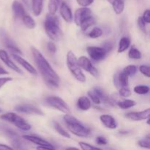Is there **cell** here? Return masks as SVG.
<instances>
[{
	"label": "cell",
	"mask_w": 150,
	"mask_h": 150,
	"mask_svg": "<svg viewBox=\"0 0 150 150\" xmlns=\"http://www.w3.org/2000/svg\"><path fill=\"white\" fill-rule=\"evenodd\" d=\"M34 61L39 70L41 76L47 86L50 88H57L59 86L60 78L51 67L42 54L34 47H32Z\"/></svg>",
	"instance_id": "obj_1"
},
{
	"label": "cell",
	"mask_w": 150,
	"mask_h": 150,
	"mask_svg": "<svg viewBox=\"0 0 150 150\" xmlns=\"http://www.w3.org/2000/svg\"><path fill=\"white\" fill-rule=\"evenodd\" d=\"M45 32L50 39L54 41H59L62 37V32L59 27V19L55 15L47 14L45 23Z\"/></svg>",
	"instance_id": "obj_2"
},
{
	"label": "cell",
	"mask_w": 150,
	"mask_h": 150,
	"mask_svg": "<svg viewBox=\"0 0 150 150\" xmlns=\"http://www.w3.org/2000/svg\"><path fill=\"white\" fill-rule=\"evenodd\" d=\"M64 120L69 130L76 136L79 137H87L90 134V129L83 125L76 117L70 115V114H66L64 117Z\"/></svg>",
	"instance_id": "obj_3"
},
{
	"label": "cell",
	"mask_w": 150,
	"mask_h": 150,
	"mask_svg": "<svg viewBox=\"0 0 150 150\" xmlns=\"http://www.w3.org/2000/svg\"><path fill=\"white\" fill-rule=\"evenodd\" d=\"M67 65L76 80L83 83L86 81V77L78 64L77 58L72 51H69L67 54Z\"/></svg>",
	"instance_id": "obj_4"
},
{
	"label": "cell",
	"mask_w": 150,
	"mask_h": 150,
	"mask_svg": "<svg viewBox=\"0 0 150 150\" xmlns=\"http://www.w3.org/2000/svg\"><path fill=\"white\" fill-rule=\"evenodd\" d=\"M48 105L65 114H70V108L64 100L58 96H50L45 100Z\"/></svg>",
	"instance_id": "obj_5"
},
{
	"label": "cell",
	"mask_w": 150,
	"mask_h": 150,
	"mask_svg": "<svg viewBox=\"0 0 150 150\" xmlns=\"http://www.w3.org/2000/svg\"><path fill=\"white\" fill-rule=\"evenodd\" d=\"M78 64L81 68L83 69L86 72L91 74L92 76L97 77L98 76V71L96 68L93 66L90 60L86 57H81L80 58L77 59Z\"/></svg>",
	"instance_id": "obj_6"
},
{
	"label": "cell",
	"mask_w": 150,
	"mask_h": 150,
	"mask_svg": "<svg viewBox=\"0 0 150 150\" xmlns=\"http://www.w3.org/2000/svg\"><path fill=\"white\" fill-rule=\"evenodd\" d=\"M86 50H87V53L89 57L97 62L103 59L108 53L103 47L89 46Z\"/></svg>",
	"instance_id": "obj_7"
},
{
	"label": "cell",
	"mask_w": 150,
	"mask_h": 150,
	"mask_svg": "<svg viewBox=\"0 0 150 150\" xmlns=\"http://www.w3.org/2000/svg\"><path fill=\"white\" fill-rule=\"evenodd\" d=\"M16 111L19 113H23V114H36V115L43 116L44 113L41 111L40 108L35 105H29V104H24V105H18L15 108Z\"/></svg>",
	"instance_id": "obj_8"
},
{
	"label": "cell",
	"mask_w": 150,
	"mask_h": 150,
	"mask_svg": "<svg viewBox=\"0 0 150 150\" xmlns=\"http://www.w3.org/2000/svg\"><path fill=\"white\" fill-rule=\"evenodd\" d=\"M0 38H1L3 43L4 44V45L7 47V49H9L12 52L16 53V54H21V51L16 46L14 42L9 38L8 35L2 29H0Z\"/></svg>",
	"instance_id": "obj_9"
},
{
	"label": "cell",
	"mask_w": 150,
	"mask_h": 150,
	"mask_svg": "<svg viewBox=\"0 0 150 150\" xmlns=\"http://www.w3.org/2000/svg\"><path fill=\"white\" fill-rule=\"evenodd\" d=\"M92 14V11L87 7H83L76 10L74 15V21L77 26H80L81 22Z\"/></svg>",
	"instance_id": "obj_10"
},
{
	"label": "cell",
	"mask_w": 150,
	"mask_h": 150,
	"mask_svg": "<svg viewBox=\"0 0 150 150\" xmlns=\"http://www.w3.org/2000/svg\"><path fill=\"white\" fill-rule=\"evenodd\" d=\"M126 118L133 121H142V120H147L150 117V109L146 108V110L139 112H130L125 115Z\"/></svg>",
	"instance_id": "obj_11"
},
{
	"label": "cell",
	"mask_w": 150,
	"mask_h": 150,
	"mask_svg": "<svg viewBox=\"0 0 150 150\" xmlns=\"http://www.w3.org/2000/svg\"><path fill=\"white\" fill-rule=\"evenodd\" d=\"M12 57H13V59H14L16 62L18 63L19 64H21L25 70H27V71L29 72V73H30L31 74L35 75V76H37V75H38V72H37V70L34 68L33 66L31 64H29L27 61H26V60L23 58H22L21 57H20V56L17 55V54H12Z\"/></svg>",
	"instance_id": "obj_12"
},
{
	"label": "cell",
	"mask_w": 150,
	"mask_h": 150,
	"mask_svg": "<svg viewBox=\"0 0 150 150\" xmlns=\"http://www.w3.org/2000/svg\"><path fill=\"white\" fill-rule=\"evenodd\" d=\"M23 139L25 140H27L29 142H32L34 144H36L38 146H45L49 147L51 149H55V147L52 146L51 144L48 142L45 141V139H42V138L38 137L36 136H29V135H26V136H23Z\"/></svg>",
	"instance_id": "obj_13"
},
{
	"label": "cell",
	"mask_w": 150,
	"mask_h": 150,
	"mask_svg": "<svg viewBox=\"0 0 150 150\" xmlns=\"http://www.w3.org/2000/svg\"><path fill=\"white\" fill-rule=\"evenodd\" d=\"M0 59L9 68L12 69V70L17 72V73H21V70H20V68H18V67H17L16 64L10 60L7 53L5 51H4V50H0Z\"/></svg>",
	"instance_id": "obj_14"
},
{
	"label": "cell",
	"mask_w": 150,
	"mask_h": 150,
	"mask_svg": "<svg viewBox=\"0 0 150 150\" xmlns=\"http://www.w3.org/2000/svg\"><path fill=\"white\" fill-rule=\"evenodd\" d=\"M59 7L60 14H61L62 18L66 22H68V23L71 22L73 20V14H72V11L70 7H68V5L65 2L62 1Z\"/></svg>",
	"instance_id": "obj_15"
},
{
	"label": "cell",
	"mask_w": 150,
	"mask_h": 150,
	"mask_svg": "<svg viewBox=\"0 0 150 150\" xmlns=\"http://www.w3.org/2000/svg\"><path fill=\"white\" fill-rule=\"evenodd\" d=\"M12 10H13V15L16 18H22L23 16L26 14V11L23 7V4L19 2L18 1H14L12 4Z\"/></svg>",
	"instance_id": "obj_16"
},
{
	"label": "cell",
	"mask_w": 150,
	"mask_h": 150,
	"mask_svg": "<svg viewBox=\"0 0 150 150\" xmlns=\"http://www.w3.org/2000/svg\"><path fill=\"white\" fill-rule=\"evenodd\" d=\"M100 120L103 125H105L107 128L116 129L117 127V123L115 119L111 115H108V114L102 115L100 117Z\"/></svg>",
	"instance_id": "obj_17"
},
{
	"label": "cell",
	"mask_w": 150,
	"mask_h": 150,
	"mask_svg": "<svg viewBox=\"0 0 150 150\" xmlns=\"http://www.w3.org/2000/svg\"><path fill=\"white\" fill-rule=\"evenodd\" d=\"M13 124H14L18 128L21 129V130H23V131H29V130H31V127H32L29 123L26 122L22 117H19V116H18V117H16V120L14 121Z\"/></svg>",
	"instance_id": "obj_18"
},
{
	"label": "cell",
	"mask_w": 150,
	"mask_h": 150,
	"mask_svg": "<svg viewBox=\"0 0 150 150\" xmlns=\"http://www.w3.org/2000/svg\"><path fill=\"white\" fill-rule=\"evenodd\" d=\"M77 105L82 111H87V110H89L91 108L92 104H91V102L89 98H86V96H82L80 97L79 100H78Z\"/></svg>",
	"instance_id": "obj_19"
},
{
	"label": "cell",
	"mask_w": 150,
	"mask_h": 150,
	"mask_svg": "<svg viewBox=\"0 0 150 150\" xmlns=\"http://www.w3.org/2000/svg\"><path fill=\"white\" fill-rule=\"evenodd\" d=\"M128 77L127 74L122 72V73H120L117 77L115 78L116 82L115 83L117 86H120L121 87H124V86H128Z\"/></svg>",
	"instance_id": "obj_20"
},
{
	"label": "cell",
	"mask_w": 150,
	"mask_h": 150,
	"mask_svg": "<svg viewBox=\"0 0 150 150\" xmlns=\"http://www.w3.org/2000/svg\"><path fill=\"white\" fill-rule=\"evenodd\" d=\"M43 0H32V7L34 14L36 16H40L42 13Z\"/></svg>",
	"instance_id": "obj_21"
},
{
	"label": "cell",
	"mask_w": 150,
	"mask_h": 150,
	"mask_svg": "<svg viewBox=\"0 0 150 150\" xmlns=\"http://www.w3.org/2000/svg\"><path fill=\"white\" fill-rule=\"evenodd\" d=\"M63 0H49L48 1V11L50 14L55 15Z\"/></svg>",
	"instance_id": "obj_22"
},
{
	"label": "cell",
	"mask_w": 150,
	"mask_h": 150,
	"mask_svg": "<svg viewBox=\"0 0 150 150\" xmlns=\"http://www.w3.org/2000/svg\"><path fill=\"white\" fill-rule=\"evenodd\" d=\"M130 45V40L127 37H123L121 38L119 42L118 53H122L129 48Z\"/></svg>",
	"instance_id": "obj_23"
},
{
	"label": "cell",
	"mask_w": 150,
	"mask_h": 150,
	"mask_svg": "<svg viewBox=\"0 0 150 150\" xmlns=\"http://www.w3.org/2000/svg\"><path fill=\"white\" fill-rule=\"evenodd\" d=\"M95 23V18L90 16L88 18H86V19H84V20L81 22V23L79 26H80L82 31L85 32V31L87 30L90 26H93Z\"/></svg>",
	"instance_id": "obj_24"
},
{
	"label": "cell",
	"mask_w": 150,
	"mask_h": 150,
	"mask_svg": "<svg viewBox=\"0 0 150 150\" xmlns=\"http://www.w3.org/2000/svg\"><path fill=\"white\" fill-rule=\"evenodd\" d=\"M113 9L117 15L121 14L125 9V3L123 0H114L112 4Z\"/></svg>",
	"instance_id": "obj_25"
},
{
	"label": "cell",
	"mask_w": 150,
	"mask_h": 150,
	"mask_svg": "<svg viewBox=\"0 0 150 150\" xmlns=\"http://www.w3.org/2000/svg\"><path fill=\"white\" fill-rule=\"evenodd\" d=\"M22 21H23V24L26 26V27H27L28 29H32L35 27L36 26V23H35V21H34V19L31 17L29 15L25 14L24 16L22 17Z\"/></svg>",
	"instance_id": "obj_26"
},
{
	"label": "cell",
	"mask_w": 150,
	"mask_h": 150,
	"mask_svg": "<svg viewBox=\"0 0 150 150\" xmlns=\"http://www.w3.org/2000/svg\"><path fill=\"white\" fill-rule=\"evenodd\" d=\"M117 105L122 109H127V108L135 106L136 105V101L132 100H124L119 101L117 103Z\"/></svg>",
	"instance_id": "obj_27"
},
{
	"label": "cell",
	"mask_w": 150,
	"mask_h": 150,
	"mask_svg": "<svg viewBox=\"0 0 150 150\" xmlns=\"http://www.w3.org/2000/svg\"><path fill=\"white\" fill-rule=\"evenodd\" d=\"M53 124H54V129L57 130V132L59 133V134H60L61 136H64V137H65V138H68V139H70V134H69V133H67V132L66 131V130H64V129L63 128V127H62V126L60 125L59 124L58 122H54V123H53Z\"/></svg>",
	"instance_id": "obj_28"
},
{
	"label": "cell",
	"mask_w": 150,
	"mask_h": 150,
	"mask_svg": "<svg viewBox=\"0 0 150 150\" xmlns=\"http://www.w3.org/2000/svg\"><path fill=\"white\" fill-rule=\"evenodd\" d=\"M134 92L139 95H146L149 92V88L148 86L145 85H139L134 87Z\"/></svg>",
	"instance_id": "obj_29"
},
{
	"label": "cell",
	"mask_w": 150,
	"mask_h": 150,
	"mask_svg": "<svg viewBox=\"0 0 150 150\" xmlns=\"http://www.w3.org/2000/svg\"><path fill=\"white\" fill-rule=\"evenodd\" d=\"M128 57L130 59H139L142 58V53L136 48H131L128 53Z\"/></svg>",
	"instance_id": "obj_30"
},
{
	"label": "cell",
	"mask_w": 150,
	"mask_h": 150,
	"mask_svg": "<svg viewBox=\"0 0 150 150\" xmlns=\"http://www.w3.org/2000/svg\"><path fill=\"white\" fill-rule=\"evenodd\" d=\"M102 35H103L102 29L99 27H95L90 32H89L88 35H89V38H92V39H95V38H100Z\"/></svg>",
	"instance_id": "obj_31"
},
{
	"label": "cell",
	"mask_w": 150,
	"mask_h": 150,
	"mask_svg": "<svg viewBox=\"0 0 150 150\" xmlns=\"http://www.w3.org/2000/svg\"><path fill=\"white\" fill-rule=\"evenodd\" d=\"M123 72L128 76H133L137 72V67L135 65H128L124 69Z\"/></svg>",
	"instance_id": "obj_32"
},
{
	"label": "cell",
	"mask_w": 150,
	"mask_h": 150,
	"mask_svg": "<svg viewBox=\"0 0 150 150\" xmlns=\"http://www.w3.org/2000/svg\"><path fill=\"white\" fill-rule=\"evenodd\" d=\"M139 145L142 148H146V149H149L150 148V139H149V135H147L146 139H142V140L139 141Z\"/></svg>",
	"instance_id": "obj_33"
},
{
	"label": "cell",
	"mask_w": 150,
	"mask_h": 150,
	"mask_svg": "<svg viewBox=\"0 0 150 150\" xmlns=\"http://www.w3.org/2000/svg\"><path fill=\"white\" fill-rule=\"evenodd\" d=\"M119 94L120 96L124 97V98H127L131 95V92L127 86H124V87H121L119 91Z\"/></svg>",
	"instance_id": "obj_34"
},
{
	"label": "cell",
	"mask_w": 150,
	"mask_h": 150,
	"mask_svg": "<svg viewBox=\"0 0 150 150\" xmlns=\"http://www.w3.org/2000/svg\"><path fill=\"white\" fill-rule=\"evenodd\" d=\"M79 145H80L81 148L83 150H90V149H95V150H99L100 149V148L95 147V146H92V145L89 144L87 143H85V142H79Z\"/></svg>",
	"instance_id": "obj_35"
},
{
	"label": "cell",
	"mask_w": 150,
	"mask_h": 150,
	"mask_svg": "<svg viewBox=\"0 0 150 150\" xmlns=\"http://www.w3.org/2000/svg\"><path fill=\"white\" fill-rule=\"evenodd\" d=\"M138 26H139V29L144 33H146V22L144 21L142 17H139L138 18Z\"/></svg>",
	"instance_id": "obj_36"
},
{
	"label": "cell",
	"mask_w": 150,
	"mask_h": 150,
	"mask_svg": "<svg viewBox=\"0 0 150 150\" xmlns=\"http://www.w3.org/2000/svg\"><path fill=\"white\" fill-rule=\"evenodd\" d=\"M139 70L143 75L146 76L147 78L150 77L149 74V67L146 65H141L139 67Z\"/></svg>",
	"instance_id": "obj_37"
},
{
	"label": "cell",
	"mask_w": 150,
	"mask_h": 150,
	"mask_svg": "<svg viewBox=\"0 0 150 150\" xmlns=\"http://www.w3.org/2000/svg\"><path fill=\"white\" fill-rule=\"evenodd\" d=\"M76 1L82 7H88L93 3L94 0H76Z\"/></svg>",
	"instance_id": "obj_38"
},
{
	"label": "cell",
	"mask_w": 150,
	"mask_h": 150,
	"mask_svg": "<svg viewBox=\"0 0 150 150\" xmlns=\"http://www.w3.org/2000/svg\"><path fill=\"white\" fill-rule=\"evenodd\" d=\"M95 142H96L97 144L98 145H106L108 144V141L106 140V139L103 137V136H98V137H97Z\"/></svg>",
	"instance_id": "obj_39"
},
{
	"label": "cell",
	"mask_w": 150,
	"mask_h": 150,
	"mask_svg": "<svg viewBox=\"0 0 150 150\" xmlns=\"http://www.w3.org/2000/svg\"><path fill=\"white\" fill-rule=\"evenodd\" d=\"M48 50L50 51V52L52 53V54H54V53H56V51H57V47H56L55 44H54L53 42H51V41L48 42Z\"/></svg>",
	"instance_id": "obj_40"
},
{
	"label": "cell",
	"mask_w": 150,
	"mask_h": 150,
	"mask_svg": "<svg viewBox=\"0 0 150 150\" xmlns=\"http://www.w3.org/2000/svg\"><path fill=\"white\" fill-rule=\"evenodd\" d=\"M142 18L144 19V21L146 23H150V10H145L144 13Z\"/></svg>",
	"instance_id": "obj_41"
},
{
	"label": "cell",
	"mask_w": 150,
	"mask_h": 150,
	"mask_svg": "<svg viewBox=\"0 0 150 150\" xmlns=\"http://www.w3.org/2000/svg\"><path fill=\"white\" fill-rule=\"evenodd\" d=\"M12 81V78L9 77H4V78H0V89L7 82Z\"/></svg>",
	"instance_id": "obj_42"
},
{
	"label": "cell",
	"mask_w": 150,
	"mask_h": 150,
	"mask_svg": "<svg viewBox=\"0 0 150 150\" xmlns=\"http://www.w3.org/2000/svg\"><path fill=\"white\" fill-rule=\"evenodd\" d=\"M112 47H113V45H111V42H105V43H104L103 48L106 50L107 52H108V51H111V50L112 49Z\"/></svg>",
	"instance_id": "obj_43"
},
{
	"label": "cell",
	"mask_w": 150,
	"mask_h": 150,
	"mask_svg": "<svg viewBox=\"0 0 150 150\" xmlns=\"http://www.w3.org/2000/svg\"><path fill=\"white\" fill-rule=\"evenodd\" d=\"M7 149H13V148L10 147V146H7L5 144H0V150H7Z\"/></svg>",
	"instance_id": "obj_44"
},
{
	"label": "cell",
	"mask_w": 150,
	"mask_h": 150,
	"mask_svg": "<svg viewBox=\"0 0 150 150\" xmlns=\"http://www.w3.org/2000/svg\"><path fill=\"white\" fill-rule=\"evenodd\" d=\"M8 74V72L6 71L1 65H0V75H6Z\"/></svg>",
	"instance_id": "obj_45"
},
{
	"label": "cell",
	"mask_w": 150,
	"mask_h": 150,
	"mask_svg": "<svg viewBox=\"0 0 150 150\" xmlns=\"http://www.w3.org/2000/svg\"><path fill=\"white\" fill-rule=\"evenodd\" d=\"M22 1L24 2V4H26V5L29 6V1H28V0H22Z\"/></svg>",
	"instance_id": "obj_46"
},
{
	"label": "cell",
	"mask_w": 150,
	"mask_h": 150,
	"mask_svg": "<svg viewBox=\"0 0 150 150\" xmlns=\"http://www.w3.org/2000/svg\"><path fill=\"white\" fill-rule=\"evenodd\" d=\"M107 1H108L109 3H111V4H112L113 1H114V0H107Z\"/></svg>",
	"instance_id": "obj_47"
},
{
	"label": "cell",
	"mask_w": 150,
	"mask_h": 150,
	"mask_svg": "<svg viewBox=\"0 0 150 150\" xmlns=\"http://www.w3.org/2000/svg\"><path fill=\"white\" fill-rule=\"evenodd\" d=\"M67 149H79L78 148H76V147H68Z\"/></svg>",
	"instance_id": "obj_48"
},
{
	"label": "cell",
	"mask_w": 150,
	"mask_h": 150,
	"mask_svg": "<svg viewBox=\"0 0 150 150\" xmlns=\"http://www.w3.org/2000/svg\"><path fill=\"white\" fill-rule=\"evenodd\" d=\"M0 112H1V109H0Z\"/></svg>",
	"instance_id": "obj_49"
}]
</instances>
